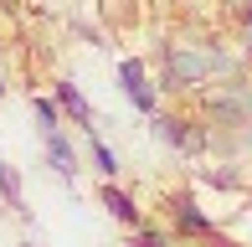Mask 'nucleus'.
<instances>
[{"label": "nucleus", "instance_id": "13", "mask_svg": "<svg viewBox=\"0 0 252 247\" xmlns=\"http://www.w3.org/2000/svg\"><path fill=\"white\" fill-rule=\"evenodd\" d=\"M0 52H5V36H0Z\"/></svg>", "mask_w": 252, "mask_h": 247}, {"label": "nucleus", "instance_id": "11", "mask_svg": "<svg viewBox=\"0 0 252 247\" xmlns=\"http://www.w3.org/2000/svg\"><path fill=\"white\" fill-rule=\"evenodd\" d=\"M5 93H10V83H5V72H0V98H5Z\"/></svg>", "mask_w": 252, "mask_h": 247}, {"label": "nucleus", "instance_id": "4", "mask_svg": "<svg viewBox=\"0 0 252 247\" xmlns=\"http://www.w3.org/2000/svg\"><path fill=\"white\" fill-rule=\"evenodd\" d=\"M155 134L165 144H175V150H186V154H196L201 144H206V129H201V124H186V119H175V114H155Z\"/></svg>", "mask_w": 252, "mask_h": 247}, {"label": "nucleus", "instance_id": "10", "mask_svg": "<svg viewBox=\"0 0 252 247\" xmlns=\"http://www.w3.org/2000/svg\"><path fill=\"white\" fill-rule=\"evenodd\" d=\"M0 196H5L10 211L26 216V185H21V170H16V165H5V160H0Z\"/></svg>", "mask_w": 252, "mask_h": 247}, {"label": "nucleus", "instance_id": "2", "mask_svg": "<svg viewBox=\"0 0 252 247\" xmlns=\"http://www.w3.org/2000/svg\"><path fill=\"white\" fill-rule=\"evenodd\" d=\"M98 201H103V211H108L113 221H124L129 232H139V227H144V211H139V201H134V196H129V190H124L119 181H103Z\"/></svg>", "mask_w": 252, "mask_h": 247}, {"label": "nucleus", "instance_id": "3", "mask_svg": "<svg viewBox=\"0 0 252 247\" xmlns=\"http://www.w3.org/2000/svg\"><path fill=\"white\" fill-rule=\"evenodd\" d=\"M52 98L62 103V114H67V124H77V129H98V114H93V103H88L83 93H77V83H67V77H57L52 83Z\"/></svg>", "mask_w": 252, "mask_h": 247}, {"label": "nucleus", "instance_id": "9", "mask_svg": "<svg viewBox=\"0 0 252 247\" xmlns=\"http://www.w3.org/2000/svg\"><path fill=\"white\" fill-rule=\"evenodd\" d=\"M31 114H36V129H41V134H52V129H62V124H67L62 103H57L52 93H36V88H31Z\"/></svg>", "mask_w": 252, "mask_h": 247}, {"label": "nucleus", "instance_id": "7", "mask_svg": "<svg viewBox=\"0 0 252 247\" xmlns=\"http://www.w3.org/2000/svg\"><path fill=\"white\" fill-rule=\"evenodd\" d=\"M206 83V62L196 52H170V83L165 88H196Z\"/></svg>", "mask_w": 252, "mask_h": 247}, {"label": "nucleus", "instance_id": "14", "mask_svg": "<svg viewBox=\"0 0 252 247\" xmlns=\"http://www.w3.org/2000/svg\"><path fill=\"white\" fill-rule=\"evenodd\" d=\"M21 247H36V242H21Z\"/></svg>", "mask_w": 252, "mask_h": 247}, {"label": "nucleus", "instance_id": "5", "mask_svg": "<svg viewBox=\"0 0 252 247\" xmlns=\"http://www.w3.org/2000/svg\"><path fill=\"white\" fill-rule=\"evenodd\" d=\"M170 216H175V232H186V237H216L211 216H206L190 196H170Z\"/></svg>", "mask_w": 252, "mask_h": 247}, {"label": "nucleus", "instance_id": "1", "mask_svg": "<svg viewBox=\"0 0 252 247\" xmlns=\"http://www.w3.org/2000/svg\"><path fill=\"white\" fill-rule=\"evenodd\" d=\"M119 88H124V98H129L139 114H159V93H155V83H150V67H144L139 57H124L119 62Z\"/></svg>", "mask_w": 252, "mask_h": 247}, {"label": "nucleus", "instance_id": "15", "mask_svg": "<svg viewBox=\"0 0 252 247\" xmlns=\"http://www.w3.org/2000/svg\"><path fill=\"white\" fill-rule=\"evenodd\" d=\"M129 247H134V242H129Z\"/></svg>", "mask_w": 252, "mask_h": 247}, {"label": "nucleus", "instance_id": "6", "mask_svg": "<svg viewBox=\"0 0 252 247\" xmlns=\"http://www.w3.org/2000/svg\"><path fill=\"white\" fill-rule=\"evenodd\" d=\"M47 139V160H52V170L62 175L67 185H77V150H72V139H67L62 129H52V134H41Z\"/></svg>", "mask_w": 252, "mask_h": 247}, {"label": "nucleus", "instance_id": "12", "mask_svg": "<svg viewBox=\"0 0 252 247\" xmlns=\"http://www.w3.org/2000/svg\"><path fill=\"white\" fill-rule=\"evenodd\" d=\"M0 211H10V206H5V196H0Z\"/></svg>", "mask_w": 252, "mask_h": 247}, {"label": "nucleus", "instance_id": "8", "mask_svg": "<svg viewBox=\"0 0 252 247\" xmlns=\"http://www.w3.org/2000/svg\"><path fill=\"white\" fill-rule=\"evenodd\" d=\"M83 139H88V154H93V170L103 175V181H119V154H113V144L103 139L98 129H88Z\"/></svg>", "mask_w": 252, "mask_h": 247}]
</instances>
